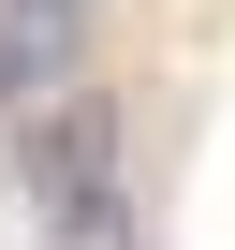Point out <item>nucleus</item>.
I'll return each mask as SVG.
<instances>
[{"label":"nucleus","mask_w":235,"mask_h":250,"mask_svg":"<svg viewBox=\"0 0 235 250\" xmlns=\"http://www.w3.org/2000/svg\"><path fill=\"white\" fill-rule=\"evenodd\" d=\"M44 88H74V15H15L0 0V118H30Z\"/></svg>","instance_id":"nucleus-1"},{"label":"nucleus","mask_w":235,"mask_h":250,"mask_svg":"<svg viewBox=\"0 0 235 250\" xmlns=\"http://www.w3.org/2000/svg\"><path fill=\"white\" fill-rule=\"evenodd\" d=\"M15 15H74V30H88V0H15Z\"/></svg>","instance_id":"nucleus-2"}]
</instances>
